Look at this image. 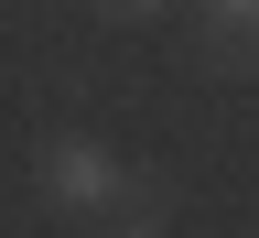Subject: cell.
I'll list each match as a JSON object with an SVG mask.
<instances>
[{
  "label": "cell",
  "instance_id": "1",
  "mask_svg": "<svg viewBox=\"0 0 259 238\" xmlns=\"http://www.w3.org/2000/svg\"><path fill=\"white\" fill-rule=\"evenodd\" d=\"M32 184H44L54 217H97V227L141 206V174H130L97 130H44V141H32Z\"/></svg>",
  "mask_w": 259,
  "mask_h": 238
},
{
  "label": "cell",
  "instance_id": "2",
  "mask_svg": "<svg viewBox=\"0 0 259 238\" xmlns=\"http://www.w3.org/2000/svg\"><path fill=\"white\" fill-rule=\"evenodd\" d=\"M194 54L205 76H259V0H194Z\"/></svg>",
  "mask_w": 259,
  "mask_h": 238
},
{
  "label": "cell",
  "instance_id": "3",
  "mask_svg": "<svg viewBox=\"0 0 259 238\" xmlns=\"http://www.w3.org/2000/svg\"><path fill=\"white\" fill-rule=\"evenodd\" d=\"M108 238H173V217H162V206H130V217H108Z\"/></svg>",
  "mask_w": 259,
  "mask_h": 238
},
{
  "label": "cell",
  "instance_id": "4",
  "mask_svg": "<svg viewBox=\"0 0 259 238\" xmlns=\"http://www.w3.org/2000/svg\"><path fill=\"white\" fill-rule=\"evenodd\" d=\"M87 11H97V22H162L173 0H87Z\"/></svg>",
  "mask_w": 259,
  "mask_h": 238
}]
</instances>
